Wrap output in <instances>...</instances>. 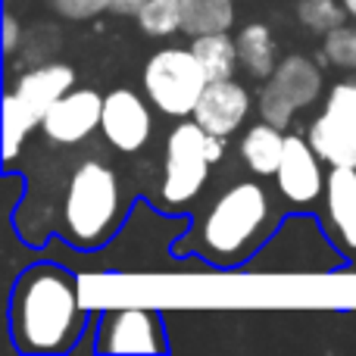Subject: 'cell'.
<instances>
[{
    "instance_id": "1",
    "label": "cell",
    "mask_w": 356,
    "mask_h": 356,
    "mask_svg": "<svg viewBox=\"0 0 356 356\" xmlns=\"http://www.w3.org/2000/svg\"><path fill=\"white\" fill-rule=\"evenodd\" d=\"M13 341L22 353H63L79 341L85 325V307L79 284L56 266H35L16 284L13 294Z\"/></svg>"
},
{
    "instance_id": "2",
    "label": "cell",
    "mask_w": 356,
    "mask_h": 356,
    "mask_svg": "<svg viewBox=\"0 0 356 356\" xmlns=\"http://www.w3.org/2000/svg\"><path fill=\"white\" fill-rule=\"evenodd\" d=\"M278 222L269 191L259 181H234L213 200L197 228V247L216 266L247 259Z\"/></svg>"
},
{
    "instance_id": "3",
    "label": "cell",
    "mask_w": 356,
    "mask_h": 356,
    "mask_svg": "<svg viewBox=\"0 0 356 356\" xmlns=\"http://www.w3.org/2000/svg\"><path fill=\"white\" fill-rule=\"evenodd\" d=\"M63 216V234L75 247H94L106 244L122 219V188L119 175L106 163L85 160L69 175L66 191L60 203Z\"/></svg>"
},
{
    "instance_id": "4",
    "label": "cell",
    "mask_w": 356,
    "mask_h": 356,
    "mask_svg": "<svg viewBox=\"0 0 356 356\" xmlns=\"http://www.w3.org/2000/svg\"><path fill=\"white\" fill-rule=\"evenodd\" d=\"M225 156V138L209 135L203 125L181 122L169 131L163 150V178H160V207L184 209L203 191L209 166Z\"/></svg>"
},
{
    "instance_id": "5",
    "label": "cell",
    "mask_w": 356,
    "mask_h": 356,
    "mask_svg": "<svg viewBox=\"0 0 356 356\" xmlns=\"http://www.w3.org/2000/svg\"><path fill=\"white\" fill-rule=\"evenodd\" d=\"M147 100L163 116H191L209 75L191 47H163L147 60L141 75Z\"/></svg>"
},
{
    "instance_id": "6",
    "label": "cell",
    "mask_w": 356,
    "mask_h": 356,
    "mask_svg": "<svg viewBox=\"0 0 356 356\" xmlns=\"http://www.w3.org/2000/svg\"><path fill=\"white\" fill-rule=\"evenodd\" d=\"M322 91H325L322 69L309 56L291 54V56H282L275 72L263 81V91L257 97V110L266 122L278 125V129H288L294 113L313 106L322 97Z\"/></svg>"
},
{
    "instance_id": "7",
    "label": "cell",
    "mask_w": 356,
    "mask_h": 356,
    "mask_svg": "<svg viewBox=\"0 0 356 356\" xmlns=\"http://www.w3.org/2000/svg\"><path fill=\"white\" fill-rule=\"evenodd\" d=\"M307 138L328 166L356 169V75L332 85L325 110L309 122Z\"/></svg>"
},
{
    "instance_id": "8",
    "label": "cell",
    "mask_w": 356,
    "mask_h": 356,
    "mask_svg": "<svg viewBox=\"0 0 356 356\" xmlns=\"http://www.w3.org/2000/svg\"><path fill=\"white\" fill-rule=\"evenodd\" d=\"M328 163L316 154V147L309 144V138L288 135V147H284L282 166L275 172V188L282 194V200L294 209H309L325 197V175Z\"/></svg>"
},
{
    "instance_id": "9",
    "label": "cell",
    "mask_w": 356,
    "mask_h": 356,
    "mask_svg": "<svg viewBox=\"0 0 356 356\" xmlns=\"http://www.w3.org/2000/svg\"><path fill=\"white\" fill-rule=\"evenodd\" d=\"M150 100H144L131 88H116L104 97V119L100 135L119 150V154H138L154 135V113Z\"/></svg>"
},
{
    "instance_id": "10",
    "label": "cell",
    "mask_w": 356,
    "mask_h": 356,
    "mask_svg": "<svg viewBox=\"0 0 356 356\" xmlns=\"http://www.w3.org/2000/svg\"><path fill=\"white\" fill-rule=\"evenodd\" d=\"M100 353H160L166 350L160 316L141 307H119L104 316L97 328Z\"/></svg>"
},
{
    "instance_id": "11",
    "label": "cell",
    "mask_w": 356,
    "mask_h": 356,
    "mask_svg": "<svg viewBox=\"0 0 356 356\" xmlns=\"http://www.w3.org/2000/svg\"><path fill=\"white\" fill-rule=\"evenodd\" d=\"M104 119V97L94 88H72L66 91L41 119V131L47 141L72 147L81 144L100 129Z\"/></svg>"
},
{
    "instance_id": "12",
    "label": "cell",
    "mask_w": 356,
    "mask_h": 356,
    "mask_svg": "<svg viewBox=\"0 0 356 356\" xmlns=\"http://www.w3.org/2000/svg\"><path fill=\"white\" fill-rule=\"evenodd\" d=\"M250 110H253L250 91L234 79H222V81H209V85L203 88L191 119H194L197 125H203L209 135L228 138L247 122Z\"/></svg>"
},
{
    "instance_id": "13",
    "label": "cell",
    "mask_w": 356,
    "mask_h": 356,
    "mask_svg": "<svg viewBox=\"0 0 356 356\" xmlns=\"http://www.w3.org/2000/svg\"><path fill=\"white\" fill-rule=\"evenodd\" d=\"M325 228L344 253H356V169L332 166L325 184Z\"/></svg>"
},
{
    "instance_id": "14",
    "label": "cell",
    "mask_w": 356,
    "mask_h": 356,
    "mask_svg": "<svg viewBox=\"0 0 356 356\" xmlns=\"http://www.w3.org/2000/svg\"><path fill=\"white\" fill-rule=\"evenodd\" d=\"M75 88V69L69 63H41V66L29 69L16 79V85L10 88V94L31 113V116L44 119V113L56 104L66 91Z\"/></svg>"
},
{
    "instance_id": "15",
    "label": "cell",
    "mask_w": 356,
    "mask_h": 356,
    "mask_svg": "<svg viewBox=\"0 0 356 356\" xmlns=\"http://www.w3.org/2000/svg\"><path fill=\"white\" fill-rule=\"evenodd\" d=\"M284 147H288V135L284 129L272 122H257L241 135V144H238V154H241V163L250 169L253 175L259 178H275L278 166H282V156H284Z\"/></svg>"
},
{
    "instance_id": "16",
    "label": "cell",
    "mask_w": 356,
    "mask_h": 356,
    "mask_svg": "<svg viewBox=\"0 0 356 356\" xmlns=\"http://www.w3.org/2000/svg\"><path fill=\"white\" fill-rule=\"evenodd\" d=\"M238 54H241V69L250 79L266 81L278 66V44L275 35L266 22H247L238 31Z\"/></svg>"
},
{
    "instance_id": "17",
    "label": "cell",
    "mask_w": 356,
    "mask_h": 356,
    "mask_svg": "<svg viewBox=\"0 0 356 356\" xmlns=\"http://www.w3.org/2000/svg\"><path fill=\"white\" fill-rule=\"evenodd\" d=\"M191 50H194L197 60L203 63L209 81L234 79V72H238V66H241L238 38H232L228 31H209V35L191 38Z\"/></svg>"
},
{
    "instance_id": "18",
    "label": "cell",
    "mask_w": 356,
    "mask_h": 356,
    "mask_svg": "<svg viewBox=\"0 0 356 356\" xmlns=\"http://www.w3.org/2000/svg\"><path fill=\"white\" fill-rule=\"evenodd\" d=\"M234 0H181V31L191 38L209 31H232Z\"/></svg>"
},
{
    "instance_id": "19",
    "label": "cell",
    "mask_w": 356,
    "mask_h": 356,
    "mask_svg": "<svg viewBox=\"0 0 356 356\" xmlns=\"http://www.w3.org/2000/svg\"><path fill=\"white\" fill-rule=\"evenodd\" d=\"M35 129H41V119L31 116L10 91L3 94V160L13 163L19 156V147Z\"/></svg>"
},
{
    "instance_id": "20",
    "label": "cell",
    "mask_w": 356,
    "mask_h": 356,
    "mask_svg": "<svg viewBox=\"0 0 356 356\" xmlns=\"http://www.w3.org/2000/svg\"><path fill=\"white\" fill-rule=\"evenodd\" d=\"M135 19L147 38H169L181 31V0H147Z\"/></svg>"
},
{
    "instance_id": "21",
    "label": "cell",
    "mask_w": 356,
    "mask_h": 356,
    "mask_svg": "<svg viewBox=\"0 0 356 356\" xmlns=\"http://www.w3.org/2000/svg\"><path fill=\"white\" fill-rule=\"evenodd\" d=\"M347 6L344 0H297V19L316 35H328V31L341 29L347 22Z\"/></svg>"
},
{
    "instance_id": "22",
    "label": "cell",
    "mask_w": 356,
    "mask_h": 356,
    "mask_svg": "<svg viewBox=\"0 0 356 356\" xmlns=\"http://www.w3.org/2000/svg\"><path fill=\"white\" fill-rule=\"evenodd\" d=\"M50 6L66 19H91L113 10V0H50Z\"/></svg>"
},
{
    "instance_id": "23",
    "label": "cell",
    "mask_w": 356,
    "mask_h": 356,
    "mask_svg": "<svg viewBox=\"0 0 356 356\" xmlns=\"http://www.w3.org/2000/svg\"><path fill=\"white\" fill-rule=\"evenodd\" d=\"M19 38H22V25H19V19L13 16V13H6V16H3V50H6V54H13V50H16Z\"/></svg>"
},
{
    "instance_id": "24",
    "label": "cell",
    "mask_w": 356,
    "mask_h": 356,
    "mask_svg": "<svg viewBox=\"0 0 356 356\" xmlns=\"http://www.w3.org/2000/svg\"><path fill=\"white\" fill-rule=\"evenodd\" d=\"M144 3L147 0H113V13H119V16H138Z\"/></svg>"
},
{
    "instance_id": "25",
    "label": "cell",
    "mask_w": 356,
    "mask_h": 356,
    "mask_svg": "<svg viewBox=\"0 0 356 356\" xmlns=\"http://www.w3.org/2000/svg\"><path fill=\"white\" fill-rule=\"evenodd\" d=\"M344 6H347V13L356 19V0H344Z\"/></svg>"
},
{
    "instance_id": "26",
    "label": "cell",
    "mask_w": 356,
    "mask_h": 356,
    "mask_svg": "<svg viewBox=\"0 0 356 356\" xmlns=\"http://www.w3.org/2000/svg\"><path fill=\"white\" fill-rule=\"evenodd\" d=\"M353 72H356V56H353Z\"/></svg>"
}]
</instances>
